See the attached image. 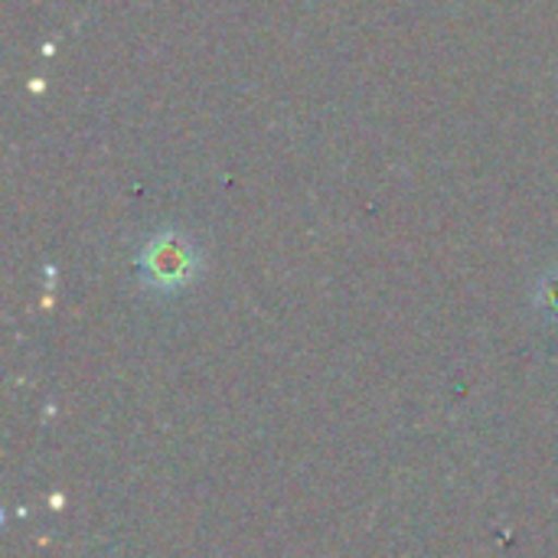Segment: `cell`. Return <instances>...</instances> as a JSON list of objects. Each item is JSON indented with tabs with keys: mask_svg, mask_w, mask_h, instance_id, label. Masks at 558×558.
I'll list each match as a JSON object with an SVG mask.
<instances>
[{
	"mask_svg": "<svg viewBox=\"0 0 558 558\" xmlns=\"http://www.w3.org/2000/svg\"><path fill=\"white\" fill-rule=\"evenodd\" d=\"M137 268L150 288L173 291V288H183L186 281H193V275L199 268V255H196V245L183 232L167 229V232H157L141 248Z\"/></svg>",
	"mask_w": 558,
	"mask_h": 558,
	"instance_id": "6da1fadb",
	"label": "cell"
},
{
	"mask_svg": "<svg viewBox=\"0 0 558 558\" xmlns=\"http://www.w3.org/2000/svg\"><path fill=\"white\" fill-rule=\"evenodd\" d=\"M546 284H549V304H553V307H558V275L556 278H549Z\"/></svg>",
	"mask_w": 558,
	"mask_h": 558,
	"instance_id": "7a4b0ae2",
	"label": "cell"
}]
</instances>
